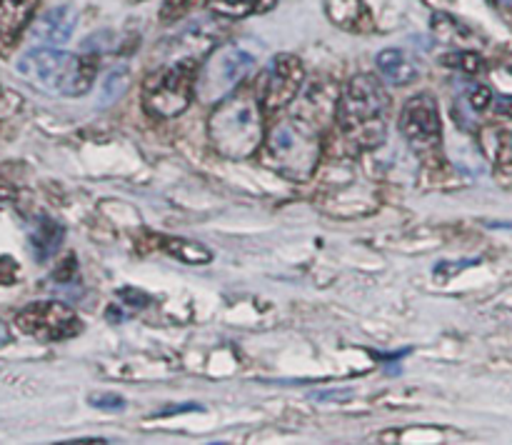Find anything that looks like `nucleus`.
<instances>
[{
  "instance_id": "obj_12",
  "label": "nucleus",
  "mask_w": 512,
  "mask_h": 445,
  "mask_svg": "<svg viewBox=\"0 0 512 445\" xmlns=\"http://www.w3.org/2000/svg\"><path fill=\"white\" fill-rule=\"evenodd\" d=\"M338 103H340V95L333 85L315 83V85H310L308 93H305L295 120L303 125H308L310 130H315V133H318V130L325 125V120H328L333 113H338Z\"/></svg>"
},
{
  "instance_id": "obj_21",
  "label": "nucleus",
  "mask_w": 512,
  "mask_h": 445,
  "mask_svg": "<svg viewBox=\"0 0 512 445\" xmlns=\"http://www.w3.org/2000/svg\"><path fill=\"white\" fill-rule=\"evenodd\" d=\"M490 98H493V93H490V88H485V85H473V88H470V93H468L470 105H473L475 110L488 108Z\"/></svg>"
},
{
  "instance_id": "obj_8",
  "label": "nucleus",
  "mask_w": 512,
  "mask_h": 445,
  "mask_svg": "<svg viewBox=\"0 0 512 445\" xmlns=\"http://www.w3.org/2000/svg\"><path fill=\"white\" fill-rule=\"evenodd\" d=\"M400 133L420 153L435 150L440 143V110L438 100L430 93H420L410 98L400 110Z\"/></svg>"
},
{
  "instance_id": "obj_11",
  "label": "nucleus",
  "mask_w": 512,
  "mask_h": 445,
  "mask_svg": "<svg viewBox=\"0 0 512 445\" xmlns=\"http://www.w3.org/2000/svg\"><path fill=\"white\" fill-rule=\"evenodd\" d=\"M75 25H78V10L73 5H58V8H50L48 13L35 20L28 38L38 45L58 48V45L68 43Z\"/></svg>"
},
{
  "instance_id": "obj_20",
  "label": "nucleus",
  "mask_w": 512,
  "mask_h": 445,
  "mask_svg": "<svg viewBox=\"0 0 512 445\" xmlns=\"http://www.w3.org/2000/svg\"><path fill=\"white\" fill-rule=\"evenodd\" d=\"M448 63L455 65V68H460L468 75H478L480 70H483V60H480V55L475 53H458L455 58H448Z\"/></svg>"
},
{
  "instance_id": "obj_4",
  "label": "nucleus",
  "mask_w": 512,
  "mask_h": 445,
  "mask_svg": "<svg viewBox=\"0 0 512 445\" xmlns=\"http://www.w3.org/2000/svg\"><path fill=\"white\" fill-rule=\"evenodd\" d=\"M265 160L270 168L280 170L288 178H310L318 163V138L308 125L290 120L275 125L265 140Z\"/></svg>"
},
{
  "instance_id": "obj_10",
  "label": "nucleus",
  "mask_w": 512,
  "mask_h": 445,
  "mask_svg": "<svg viewBox=\"0 0 512 445\" xmlns=\"http://www.w3.org/2000/svg\"><path fill=\"white\" fill-rule=\"evenodd\" d=\"M218 33L220 30L210 20H195L165 43V58H170L173 63H178V60H195L198 63L203 55L213 53L215 45H218Z\"/></svg>"
},
{
  "instance_id": "obj_13",
  "label": "nucleus",
  "mask_w": 512,
  "mask_h": 445,
  "mask_svg": "<svg viewBox=\"0 0 512 445\" xmlns=\"http://www.w3.org/2000/svg\"><path fill=\"white\" fill-rule=\"evenodd\" d=\"M35 8L38 0H0V45H10L23 33Z\"/></svg>"
},
{
  "instance_id": "obj_2",
  "label": "nucleus",
  "mask_w": 512,
  "mask_h": 445,
  "mask_svg": "<svg viewBox=\"0 0 512 445\" xmlns=\"http://www.w3.org/2000/svg\"><path fill=\"white\" fill-rule=\"evenodd\" d=\"M18 73L35 88L48 90V93L83 95L95 80V60L38 45L20 55Z\"/></svg>"
},
{
  "instance_id": "obj_24",
  "label": "nucleus",
  "mask_w": 512,
  "mask_h": 445,
  "mask_svg": "<svg viewBox=\"0 0 512 445\" xmlns=\"http://www.w3.org/2000/svg\"><path fill=\"white\" fill-rule=\"evenodd\" d=\"M10 340V330H8V325L3 323V320H0V348H3L5 343H8Z\"/></svg>"
},
{
  "instance_id": "obj_18",
  "label": "nucleus",
  "mask_w": 512,
  "mask_h": 445,
  "mask_svg": "<svg viewBox=\"0 0 512 445\" xmlns=\"http://www.w3.org/2000/svg\"><path fill=\"white\" fill-rule=\"evenodd\" d=\"M128 85H130V70L128 68L113 70V73H110L103 83V100H100V103L108 105V103H113V100H118L120 95L128 90Z\"/></svg>"
},
{
  "instance_id": "obj_7",
  "label": "nucleus",
  "mask_w": 512,
  "mask_h": 445,
  "mask_svg": "<svg viewBox=\"0 0 512 445\" xmlns=\"http://www.w3.org/2000/svg\"><path fill=\"white\" fill-rule=\"evenodd\" d=\"M15 323L23 333L38 340H65L83 330V323L73 308L58 300H38L15 315Z\"/></svg>"
},
{
  "instance_id": "obj_3",
  "label": "nucleus",
  "mask_w": 512,
  "mask_h": 445,
  "mask_svg": "<svg viewBox=\"0 0 512 445\" xmlns=\"http://www.w3.org/2000/svg\"><path fill=\"white\" fill-rule=\"evenodd\" d=\"M210 140L228 158H250L263 143V115L253 93H230L210 115Z\"/></svg>"
},
{
  "instance_id": "obj_22",
  "label": "nucleus",
  "mask_w": 512,
  "mask_h": 445,
  "mask_svg": "<svg viewBox=\"0 0 512 445\" xmlns=\"http://www.w3.org/2000/svg\"><path fill=\"white\" fill-rule=\"evenodd\" d=\"M90 405H95V408H103V410H118L123 408V398H118V395H98V398H90Z\"/></svg>"
},
{
  "instance_id": "obj_6",
  "label": "nucleus",
  "mask_w": 512,
  "mask_h": 445,
  "mask_svg": "<svg viewBox=\"0 0 512 445\" xmlns=\"http://www.w3.org/2000/svg\"><path fill=\"white\" fill-rule=\"evenodd\" d=\"M195 60H178L145 80L143 105L150 115L175 118L190 105L195 93Z\"/></svg>"
},
{
  "instance_id": "obj_16",
  "label": "nucleus",
  "mask_w": 512,
  "mask_h": 445,
  "mask_svg": "<svg viewBox=\"0 0 512 445\" xmlns=\"http://www.w3.org/2000/svg\"><path fill=\"white\" fill-rule=\"evenodd\" d=\"M275 0H208L210 10L225 18H245L250 13H263Z\"/></svg>"
},
{
  "instance_id": "obj_5",
  "label": "nucleus",
  "mask_w": 512,
  "mask_h": 445,
  "mask_svg": "<svg viewBox=\"0 0 512 445\" xmlns=\"http://www.w3.org/2000/svg\"><path fill=\"white\" fill-rule=\"evenodd\" d=\"M255 63H258V58L245 45H220L218 50L210 53L200 73L195 75V93L205 103H220L253 73Z\"/></svg>"
},
{
  "instance_id": "obj_14",
  "label": "nucleus",
  "mask_w": 512,
  "mask_h": 445,
  "mask_svg": "<svg viewBox=\"0 0 512 445\" xmlns=\"http://www.w3.org/2000/svg\"><path fill=\"white\" fill-rule=\"evenodd\" d=\"M378 70L393 85H408L418 78V68L403 50L388 48L378 55Z\"/></svg>"
},
{
  "instance_id": "obj_9",
  "label": "nucleus",
  "mask_w": 512,
  "mask_h": 445,
  "mask_svg": "<svg viewBox=\"0 0 512 445\" xmlns=\"http://www.w3.org/2000/svg\"><path fill=\"white\" fill-rule=\"evenodd\" d=\"M305 80V68L295 55H278V58L270 63V68L265 70L263 78V93L260 100L268 110L285 108V105L293 103L300 93V85Z\"/></svg>"
},
{
  "instance_id": "obj_19",
  "label": "nucleus",
  "mask_w": 512,
  "mask_h": 445,
  "mask_svg": "<svg viewBox=\"0 0 512 445\" xmlns=\"http://www.w3.org/2000/svg\"><path fill=\"white\" fill-rule=\"evenodd\" d=\"M495 165L500 173L512 178V133L508 130L498 133V140H495Z\"/></svg>"
},
{
  "instance_id": "obj_1",
  "label": "nucleus",
  "mask_w": 512,
  "mask_h": 445,
  "mask_svg": "<svg viewBox=\"0 0 512 445\" xmlns=\"http://www.w3.org/2000/svg\"><path fill=\"white\" fill-rule=\"evenodd\" d=\"M390 100L375 75L360 73L340 95L338 120L345 138L360 150L378 148L388 133Z\"/></svg>"
},
{
  "instance_id": "obj_23",
  "label": "nucleus",
  "mask_w": 512,
  "mask_h": 445,
  "mask_svg": "<svg viewBox=\"0 0 512 445\" xmlns=\"http://www.w3.org/2000/svg\"><path fill=\"white\" fill-rule=\"evenodd\" d=\"M495 110H498L500 115H505V118H512V95H503V98L498 100V105H495Z\"/></svg>"
},
{
  "instance_id": "obj_17",
  "label": "nucleus",
  "mask_w": 512,
  "mask_h": 445,
  "mask_svg": "<svg viewBox=\"0 0 512 445\" xmlns=\"http://www.w3.org/2000/svg\"><path fill=\"white\" fill-rule=\"evenodd\" d=\"M163 248L168 250L173 258L185 260V263H210V260H213V253H210L205 245L193 243V240L185 238H165Z\"/></svg>"
},
{
  "instance_id": "obj_15",
  "label": "nucleus",
  "mask_w": 512,
  "mask_h": 445,
  "mask_svg": "<svg viewBox=\"0 0 512 445\" xmlns=\"http://www.w3.org/2000/svg\"><path fill=\"white\" fill-rule=\"evenodd\" d=\"M60 240H63V228H60L55 220L45 218V215L43 218H38L33 233H30V245H33L35 250V258L38 260L50 258V255L58 250Z\"/></svg>"
}]
</instances>
